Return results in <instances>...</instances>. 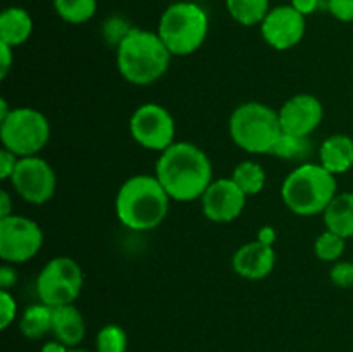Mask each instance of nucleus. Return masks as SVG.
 <instances>
[{
    "label": "nucleus",
    "instance_id": "nucleus-1",
    "mask_svg": "<svg viewBox=\"0 0 353 352\" xmlns=\"http://www.w3.org/2000/svg\"><path fill=\"white\" fill-rule=\"evenodd\" d=\"M155 176L171 199L190 202L200 199L212 183V164L196 145L174 141L161 152Z\"/></svg>",
    "mask_w": 353,
    "mask_h": 352
},
{
    "label": "nucleus",
    "instance_id": "nucleus-30",
    "mask_svg": "<svg viewBox=\"0 0 353 352\" xmlns=\"http://www.w3.org/2000/svg\"><path fill=\"white\" fill-rule=\"evenodd\" d=\"M17 162V155L14 152L7 150V148H2L0 150V178L2 179H10V176L14 175V169H16Z\"/></svg>",
    "mask_w": 353,
    "mask_h": 352
},
{
    "label": "nucleus",
    "instance_id": "nucleus-8",
    "mask_svg": "<svg viewBox=\"0 0 353 352\" xmlns=\"http://www.w3.org/2000/svg\"><path fill=\"white\" fill-rule=\"evenodd\" d=\"M85 283L83 269L74 259L54 257L45 264L37 278V293L41 304L61 307L72 304L79 297Z\"/></svg>",
    "mask_w": 353,
    "mask_h": 352
},
{
    "label": "nucleus",
    "instance_id": "nucleus-27",
    "mask_svg": "<svg viewBox=\"0 0 353 352\" xmlns=\"http://www.w3.org/2000/svg\"><path fill=\"white\" fill-rule=\"evenodd\" d=\"M331 282L340 289H353V262L338 261L331 268Z\"/></svg>",
    "mask_w": 353,
    "mask_h": 352
},
{
    "label": "nucleus",
    "instance_id": "nucleus-23",
    "mask_svg": "<svg viewBox=\"0 0 353 352\" xmlns=\"http://www.w3.org/2000/svg\"><path fill=\"white\" fill-rule=\"evenodd\" d=\"M54 9L69 24L88 23L97 12V0H54Z\"/></svg>",
    "mask_w": 353,
    "mask_h": 352
},
{
    "label": "nucleus",
    "instance_id": "nucleus-28",
    "mask_svg": "<svg viewBox=\"0 0 353 352\" xmlns=\"http://www.w3.org/2000/svg\"><path fill=\"white\" fill-rule=\"evenodd\" d=\"M16 300H14V297L10 295L7 290H2V292H0V328H2V330L9 328V324L16 320Z\"/></svg>",
    "mask_w": 353,
    "mask_h": 352
},
{
    "label": "nucleus",
    "instance_id": "nucleus-10",
    "mask_svg": "<svg viewBox=\"0 0 353 352\" xmlns=\"http://www.w3.org/2000/svg\"><path fill=\"white\" fill-rule=\"evenodd\" d=\"M130 133L143 148L164 152L174 144L176 124L165 107L150 102L134 110L130 119Z\"/></svg>",
    "mask_w": 353,
    "mask_h": 352
},
{
    "label": "nucleus",
    "instance_id": "nucleus-26",
    "mask_svg": "<svg viewBox=\"0 0 353 352\" xmlns=\"http://www.w3.org/2000/svg\"><path fill=\"white\" fill-rule=\"evenodd\" d=\"M97 352H126L128 335L119 324H105L97 335Z\"/></svg>",
    "mask_w": 353,
    "mask_h": 352
},
{
    "label": "nucleus",
    "instance_id": "nucleus-31",
    "mask_svg": "<svg viewBox=\"0 0 353 352\" xmlns=\"http://www.w3.org/2000/svg\"><path fill=\"white\" fill-rule=\"evenodd\" d=\"M0 59H2V62H0V78H6L10 66H12L14 54L12 47H9L7 43H2V41H0Z\"/></svg>",
    "mask_w": 353,
    "mask_h": 352
},
{
    "label": "nucleus",
    "instance_id": "nucleus-7",
    "mask_svg": "<svg viewBox=\"0 0 353 352\" xmlns=\"http://www.w3.org/2000/svg\"><path fill=\"white\" fill-rule=\"evenodd\" d=\"M50 138V124L40 110L33 107L12 109L6 121L0 123V140L3 148L17 157L37 155Z\"/></svg>",
    "mask_w": 353,
    "mask_h": 352
},
{
    "label": "nucleus",
    "instance_id": "nucleus-20",
    "mask_svg": "<svg viewBox=\"0 0 353 352\" xmlns=\"http://www.w3.org/2000/svg\"><path fill=\"white\" fill-rule=\"evenodd\" d=\"M52 317H54V307L47 304H34L23 313L19 321L21 333L31 340L45 337L52 331Z\"/></svg>",
    "mask_w": 353,
    "mask_h": 352
},
{
    "label": "nucleus",
    "instance_id": "nucleus-17",
    "mask_svg": "<svg viewBox=\"0 0 353 352\" xmlns=\"http://www.w3.org/2000/svg\"><path fill=\"white\" fill-rule=\"evenodd\" d=\"M321 166L333 175H341L353 168V140L348 135L336 133L323 141L319 148Z\"/></svg>",
    "mask_w": 353,
    "mask_h": 352
},
{
    "label": "nucleus",
    "instance_id": "nucleus-5",
    "mask_svg": "<svg viewBox=\"0 0 353 352\" xmlns=\"http://www.w3.org/2000/svg\"><path fill=\"white\" fill-rule=\"evenodd\" d=\"M157 33L171 55H192L205 41L209 17L199 3L174 2L162 12Z\"/></svg>",
    "mask_w": 353,
    "mask_h": 352
},
{
    "label": "nucleus",
    "instance_id": "nucleus-37",
    "mask_svg": "<svg viewBox=\"0 0 353 352\" xmlns=\"http://www.w3.org/2000/svg\"><path fill=\"white\" fill-rule=\"evenodd\" d=\"M12 113V109H9V106H7V102L6 100H0V123H2V121H6L7 117H9V114Z\"/></svg>",
    "mask_w": 353,
    "mask_h": 352
},
{
    "label": "nucleus",
    "instance_id": "nucleus-6",
    "mask_svg": "<svg viewBox=\"0 0 353 352\" xmlns=\"http://www.w3.org/2000/svg\"><path fill=\"white\" fill-rule=\"evenodd\" d=\"M283 133L279 114L261 102H245L230 117V135L248 154H269Z\"/></svg>",
    "mask_w": 353,
    "mask_h": 352
},
{
    "label": "nucleus",
    "instance_id": "nucleus-33",
    "mask_svg": "<svg viewBox=\"0 0 353 352\" xmlns=\"http://www.w3.org/2000/svg\"><path fill=\"white\" fill-rule=\"evenodd\" d=\"M16 280L17 276L14 268H9V266H2L0 268V286H2V290H9L16 283Z\"/></svg>",
    "mask_w": 353,
    "mask_h": 352
},
{
    "label": "nucleus",
    "instance_id": "nucleus-34",
    "mask_svg": "<svg viewBox=\"0 0 353 352\" xmlns=\"http://www.w3.org/2000/svg\"><path fill=\"white\" fill-rule=\"evenodd\" d=\"M257 240L265 245H272L276 242V230L271 226H262L261 230H259Z\"/></svg>",
    "mask_w": 353,
    "mask_h": 352
},
{
    "label": "nucleus",
    "instance_id": "nucleus-9",
    "mask_svg": "<svg viewBox=\"0 0 353 352\" xmlns=\"http://www.w3.org/2000/svg\"><path fill=\"white\" fill-rule=\"evenodd\" d=\"M43 245V231L34 221L24 216H10L0 219V257L10 264H21L40 252Z\"/></svg>",
    "mask_w": 353,
    "mask_h": 352
},
{
    "label": "nucleus",
    "instance_id": "nucleus-11",
    "mask_svg": "<svg viewBox=\"0 0 353 352\" xmlns=\"http://www.w3.org/2000/svg\"><path fill=\"white\" fill-rule=\"evenodd\" d=\"M14 190L26 202L41 206L54 197L57 176L52 166L38 155L19 157L14 175L10 176Z\"/></svg>",
    "mask_w": 353,
    "mask_h": 352
},
{
    "label": "nucleus",
    "instance_id": "nucleus-16",
    "mask_svg": "<svg viewBox=\"0 0 353 352\" xmlns=\"http://www.w3.org/2000/svg\"><path fill=\"white\" fill-rule=\"evenodd\" d=\"M52 333L55 335V340L62 342L69 349L81 344L86 333V324L85 317L79 313L78 307L72 306V304L54 307Z\"/></svg>",
    "mask_w": 353,
    "mask_h": 352
},
{
    "label": "nucleus",
    "instance_id": "nucleus-4",
    "mask_svg": "<svg viewBox=\"0 0 353 352\" xmlns=\"http://www.w3.org/2000/svg\"><path fill=\"white\" fill-rule=\"evenodd\" d=\"M338 183L333 173L321 164H305L293 169L285 178L281 197L285 206L299 216L324 213L336 197Z\"/></svg>",
    "mask_w": 353,
    "mask_h": 352
},
{
    "label": "nucleus",
    "instance_id": "nucleus-25",
    "mask_svg": "<svg viewBox=\"0 0 353 352\" xmlns=\"http://www.w3.org/2000/svg\"><path fill=\"white\" fill-rule=\"evenodd\" d=\"M314 252H316L317 259H321V261L338 262V259L345 252V238L326 230L317 237L316 244H314Z\"/></svg>",
    "mask_w": 353,
    "mask_h": 352
},
{
    "label": "nucleus",
    "instance_id": "nucleus-36",
    "mask_svg": "<svg viewBox=\"0 0 353 352\" xmlns=\"http://www.w3.org/2000/svg\"><path fill=\"white\" fill-rule=\"evenodd\" d=\"M40 352H69V347L62 344V342L52 340V342H47V344L41 347Z\"/></svg>",
    "mask_w": 353,
    "mask_h": 352
},
{
    "label": "nucleus",
    "instance_id": "nucleus-12",
    "mask_svg": "<svg viewBox=\"0 0 353 352\" xmlns=\"http://www.w3.org/2000/svg\"><path fill=\"white\" fill-rule=\"evenodd\" d=\"M262 38L276 50H288L299 45L305 35V16L292 6H278L269 10L261 24Z\"/></svg>",
    "mask_w": 353,
    "mask_h": 352
},
{
    "label": "nucleus",
    "instance_id": "nucleus-19",
    "mask_svg": "<svg viewBox=\"0 0 353 352\" xmlns=\"http://www.w3.org/2000/svg\"><path fill=\"white\" fill-rule=\"evenodd\" d=\"M323 214L326 230L340 235L345 240L353 237V192L336 193Z\"/></svg>",
    "mask_w": 353,
    "mask_h": 352
},
{
    "label": "nucleus",
    "instance_id": "nucleus-15",
    "mask_svg": "<svg viewBox=\"0 0 353 352\" xmlns=\"http://www.w3.org/2000/svg\"><path fill=\"white\" fill-rule=\"evenodd\" d=\"M233 269L236 275L247 280H262L269 276L276 264V252L272 245H265L255 240L245 244L234 252Z\"/></svg>",
    "mask_w": 353,
    "mask_h": 352
},
{
    "label": "nucleus",
    "instance_id": "nucleus-29",
    "mask_svg": "<svg viewBox=\"0 0 353 352\" xmlns=\"http://www.w3.org/2000/svg\"><path fill=\"white\" fill-rule=\"evenodd\" d=\"M327 10L341 23H353V0H326Z\"/></svg>",
    "mask_w": 353,
    "mask_h": 352
},
{
    "label": "nucleus",
    "instance_id": "nucleus-18",
    "mask_svg": "<svg viewBox=\"0 0 353 352\" xmlns=\"http://www.w3.org/2000/svg\"><path fill=\"white\" fill-rule=\"evenodd\" d=\"M33 31V19L23 7H7L0 14V41L17 47L28 41Z\"/></svg>",
    "mask_w": 353,
    "mask_h": 352
},
{
    "label": "nucleus",
    "instance_id": "nucleus-38",
    "mask_svg": "<svg viewBox=\"0 0 353 352\" xmlns=\"http://www.w3.org/2000/svg\"><path fill=\"white\" fill-rule=\"evenodd\" d=\"M69 352H90V351H85V349H76V347H72V349H69Z\"/></svg>",
    "mask_w": 353,
    "mask_h": 352
},
{
    "label": "nucleus",
    "instance_id": "nucleus-21",
    "mask_svg": "<svg viewBox=\"0 0 353 352\" xmlns=\"http://www.w3.org/2000/svg\"><path fill=\"white\" fill-rule=\"evenodd\" d=\"M226 9L241 26H255L262 24L271 7L269 0H226Z\"/></svg>",
    "mask_w": 353,
    "mask_h": 352
},
{
    "label": "nucleus",
    "instance_id": "nucleus-14",
    "mask_svg": "<svg viewBox=\"0 0 353 352\" xmlns=\"http://www.w3.org/2000/svg\"><path fill=\"white\" fill-rule=\"evenodd\" d=\"M283 133L307 138L324 117L323 104L310 93H299L283 104L278 110Z\"/></svg>",
    "mask_w": 353,
    "mask_h": 352
},
{
    "label": "nucleus",
    "instance_id": "nucleus-24",
    "mask_svg": "<svg viewBox=\"0 0 353 352\" xmlns=\"http://www.w3.org/2000/svg\"><path fill=\"white\" fill-rule=\"evenodd\" d=\"M271 155L279 159H305L310 154L309 137H293V135L281 133L276 144L272 145Z\"/></svg>",
    "mask_w": 353,
    "mask_h": 352
},
{
    "label": "nucleus",
    "instance_id": "nucleus-3",
    "mask_svg": "<svg viewBox=\"0 0 353 352\" xmlns=\"http://www.w3.org/2000/svg\"><path fill=\"white\" fill-rule=\"evenodd\" d=\"M171 52L159 33L131 28L117 43V69L133 85H152L165 75Z\"/></svg>",
    "mask_w": 353,
    "mask_h": 352
},
{
    "label": "nucleus",
    "instance_id": "nucleus-2",
    "mask_svg": "<svg viewBox=\"0 0 353 352\" xmlns=\"http://www.w3.org/2000/svg\"><path fill=\"white\" fill-rule=\"evenodd\" d=\"M169 200L171 197L157 176H131L117 192L116 214L121 223L130 230H154L168 216Z\"/></svg>",
    "mask_w": 353,
    "mask_h": 352
},
{
    "label": "nucleus",
    "instance_id": "nucleus-13",
    "mask_svg": "<svg viewBox=\"0 0 353 352\" xmlns=\"http://www.w3.org/2000/svg\"><path fill=\"white\" fill-rule=\"evenodd\" d=\"M202 213L214 223H230L234 221L245 209L247 195L231 178L216 179L203 192Z\"/></svg>",
    "mask_w": 353,
    "mask_h": 352
},
{
    "label": "nucleus",
    "instance_id": "nucleus-35",
    "mask_svg": "<svg viewBox=\"0 0 353 352\" xmlns=\"http://www.w3.org/2000/svg\"><path fill=\"white\" fill-rule=\"evenodd\" d=\"M10 209H12V206H10L9 193L2 190V193H0V219L10 216Z\"/></svg>",
    "mask_w": 353,
    "mask_h": 352
},
{
    "label": "nucleus",
    "instance_id": "nucleus-22",
    "mask_svg": "<svg viewBox=\"0 0 353 352\" xmlns=\"http://www.w3.org/2000/svg\"><path fill=\"white\" fill-rule=\"evenodd\" d=\"M231 179L243 190L245 195H257L265 186V171L259 162L241 161L233 169Z\"/></svg>",
    "mask_w": 353,
    "mask_h": 352
},
{
    "label": "nucleus",
    "instance_id": "nucleus-32",
    "mask_svg": "<svg viewBox=\"0 0 353 352\" xmlns=\"http://www.w3.org/2000/svg\"><path fill=\"white\" fill-rule=\"evenodd\" d=\"M290 6L302 16H309V14L316 12V9L319 7V0H292Z\"/></svg>",
    "mask_w": 353,
    "mask_h": 352
}]
</instances>
